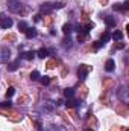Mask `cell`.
<instances>
[{"label":"cell","instance_id":"cell-1","mask_svg":"<svg viewBox=\"0 0 129 131\" xmlns=\"http://www.w3.org/2000/svg\"><path fill=\"white\" fill-rule=\"evenodd\" d=\"M21 2L20 0H8V9L14 14H18L21 11Z\"/></svg>","mask_w":129,"mask_h":131},{"label":"cell","instance_id":"cell-2","mask_svg":"<svg viewBox=\"0 0 129 131\" xmlns=\"http://www.w3.org/2000/svg\"><path fill=\"white\" fill-rule=\"evenodd\" d=\"M0 26H2L3 29H9V28L12 26V18L6 17L5 14H0Z\"/></svg>","mask_w":129,"mask_h":131},{"label":"cell","instance_id":"cell-3","mask_svg":"<svg viewBox=\"0 0 129 131\" xmlns=\"http://www.w3.org/2000/svg\"><path fill=\"white\" fill-rule=\"evenodd\" d=\"M88 72H90V67H88L87 64H82L79 69H78V75H79L81 79H85L87 75H88Z\"/></svg>","mask_w":129,"mask_h":131},{"label":"cell","instance_id":"cell-4","mask_svg":"<svg viewBox=\"0 0 129 131\" xmlns=\"http://www.w3.org/2000/svg\"><path fill=\"white\" fill-rule=\"evenodd\" d=\"M53 9H55V8H53V3H43V5L40 6V11H41L43 14H50Z\"/></svg>","mask_w":129,"mask_h":131},{"label":"cell","instance_id":"cell-5","mask_svg":"<svg viewBox=\"0 0 129 131\" xmlns=\"http://www.w3.org/2000/svg\"><path fill=\"white\" fill-rule=\"evenodd\" d=\"M11 57V52L8 47H0V61H8V58Z\"/></svg>","mask_w":129,"mask_h":131},{"label":"cell","instance_id":"cell-6","mask_svg":"<svg viewBox=\"0 0 129 131\" xmlns=\"http://www.w3.org/2000/svg\"><path fill=\"white\" fill-rule=\"evenodd\" d=\"M109 38H111V32H109V31H106V32L102 34V37H100V40H99V41H100V43H102V46H103L106 41H109Z\"/></svg>","mask_w":129,"mask_h":131},{"label":"cell","instance_id":"cell-7","mask_svg":"<svg viewBox=\"0 0 129 131\" xmlns=\"http://www.w3.org/2000/svg\"><path fill=\"white\" fill-rule=\"evenodd\" d=\"M105 69H106L108 72H112V70L115 69V63H114L112 60H108V61H106V64H105Z\"/></svg>","mask_w":129,"mask_h":131},{"label":"cell","instance_id":"cell-8","mask_svg":"<svg viewBox=\"0 0 129 131\" xmlns=\"http://www.w3.org/2000/svg\"><path fill=\"white\" fill-rule=\"evenodd\" d=\"M105 23H106L108 26H111V28H112V26H115V23H117V21H115V18H112V17H109V15H108V17H105Z\"/></svg>","mask_w":129,"mask_h":131},{"label":"cell","instance_id":"cell-9","mask_svg":"<svg viewBox=\"0 0 129 131\" xmlns=\"http://www.w3.org/2000/svg\"><path fill=\"white\" fill-rule=\"evenodd\" d=\"M33 57H35V52H33V50H29V52H24V53H23V58L28 60V61L33 60Z\"/></svg>","mask_w":129,"mask_h":131},{"label":"cell","instance_id":"cell-10","mask_svg":"<svg viewBox=\"0 0 129 131\" xmlns=\"http://www.w3.org/2000/svg\"><path fill=\"white\" fill-rule=\"evenodd\" d=\"M26 37L28 38H33V37H36V31L33 29V28H28V31H26Z\"/></svg>","mask_w":129,"mask_h":131},{"label":"cell","instance_id":"cell-11","mask_svg":"<svg viewBox=\"0 0 129 131\" xmlns=\"http://www.w3.org/2000/svg\"><path fill=\"white\" fill-rule=\"evenodd\" d=\"M28 28H29V25H28L26 21H20V23H18V29H20V32H26Z\"/></svg>","mask_w":129,"mask_h":131},{"label":"cell","instance_id":"cell-12","mask_svg":"<svg viewBox=\"0 0 129 131\" xmlns=\"http://www.w3.org/2000/svg\"><path fill=\"white\" fill-rule=\"evenodd\" d=\"M36 53H38V57H40V58H43V60H44V58H46V57L49 55V50L43 47V49H40V50H38Z\"/></svg>","mask_w":129,"mask_h":131},{"label":"cell","instance_id":"cell-13","mask_svg":"<svg viewBox=\"0 0 129 131\" xmlns=\"http://www.w3.org/2000/svg\"><path fill=\"white\" fill-rule=\"evenodd\" d=\"M111 37H112V40H115V41H117V40H122V38H123V34L120 32V31H115Z\"/></svg>","mask_w":129,"mask_h":131},{"label":"cell","instance_id":"cell-14","mask_svg":"<svg viewBox=\"0 0 129 131\" xmlns=\"http://www.w3.org/2000/svg\"><path fill=\"white\" fill-rule=\"evenodd\" d=\"M71 31H73V29H71V25H68V23H67V25H64V26H62V32H64L65 35H68Z\"/></svg>","mask_w":129,"mask_h":131},{"label":"cell","instance_id":"cell-15","mask_svg":"<svg viewBox=\"0 0 129 131\" xmlns=\"http://www.w3.org/2000/svg\"><path fill=\"white\" fill-rule=\"evenodd\" d=\"M73 95H74V90H73V89H65L64 90V96L65 98H71Z\"/></svg>","mask_w":129,"mask_h":131},{"label":"cell","instance_id":"cell-16","mask_svg":"<svg viewBox=\"0 0 129 131\" xmlns=\"http://www.w3.org/2000/svg\"><path fill=\"white\" fill-rule=\"evenodd\" d=\"M15 95V89L14 87H9L8 90H6V98H12Z\"/></svg>","mask_w":129,"mask_h":131},{"label":"cell","instance_id":"cell-17","mask_svg":"<svg viewBox=\"0 0 129 131\" xmlns=\"http://www.w3.org/2000/svg\"><path fill=\"white\" fill-rule=\"evenodd\" d=\"M17 67H18V61H14V63H11V64L8 66V69H9L11 72H14V70H17Z\"/></svg>","mask_w":129,"mask_h":131},{"label":"cell","instance_id":"cell-18","mask_svg":"<svg viewBox=\"0 0 129 131\" xmlns=\"http://www.w3.org/2000/svg\"><path fill=\"white\" fill-rule=\"evenodd\" d=\"M31 79H33V81L35 79H40V72L38 70H33L32 73H31Z\"/></svg>","mask_w":129,"mask_h":131},{"label":"cell","instance_id":"cell-19","mask_svg":"<svg viewBox=\"0 0 129 131\" xmlns=\"http://www.w3.org/2000/svg\"><path fill=\"white\" fill-rule=\"evenodd\" d=\"M40 78H41V82H43L44 85H49V84H50V78H49V76H40Z\"/></svg>","mask_w":129,"mask_h":131},{"label":"cell","instance_id":"cell-20","mask_svg":"<svg viewBox=\"0 0 129 131\" xmlns=\"http://www.w3.org/2000/svg\"><path fill=\"white\" fill-rule=\"evenodd\" d=\"M120 8H122V11H123V12H125V11H128V9H129V2L122 3V5H120Z\"/></svg>","mask_w":129,"mask_h":131},{"label":"cell","instance_id":"cell-21","mask_svg":"<svg viewBox=\"0 0 129 131\" xmlns=\"http://www.w3.org/2000/svg\"><path fill=\"white\" fill-rule=\"evenodd\" d=\"M74 105H76V102H74V101H68V102H67V107H70V108H71V107H74Z\"/></svg>","mask_w":129,"mask_h":131},{"label":"cell","instance_id":"cell-22","mask_svg":"<svg viewBox=\"0 0 129 131\" xmlns=\"http://www.w3.org/2000/svg\"><path fill=\"white\" fill-rule=\"evenodd\" d=\"M0 107H5V108L8 107V108H9V107H11V102H2V104H0Z\"/></svg>","mask_w":129,"mask_h":131},{"label":"cell","instance_id":"cell-23","mask_svg":"<svg viewBox=\"0 0 129 131\" xmlns=\"http://www.w3.org/2000/svg\"><path fill=\"white\" fill-rule=\"evenodd\" d=\"M40 20H41V14H36L35 15V21H40Z\"/></svg>","mask_w":129,"mask_h":131},{"label":"cell","instance_id":"cell-24","mask_svg":"<svg viewBox=\"0 0 129 131\" xmlns=\"http://www.w3.org/2000/svg\"><path fill=\"white\" fill-rule=\"evenodd\" d=\"M123 47H125V43H119L117 44V49H123Z\"/></svg>","mask_w":129,"mask_h":131},{"label":"cell","instance_id":"cell-25","mask_svg":"<svg viewBox=\"0 0 129 131\" xmlns=\"http://www.w3.org/2000/svg\"><path fill=\"white\" fill-rule=\"evenodd\" d=\"M85 131H93V130H85Z\"/></svg>","mask_w":129,"mask_h":131}]
</instances>
